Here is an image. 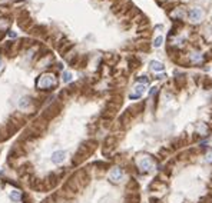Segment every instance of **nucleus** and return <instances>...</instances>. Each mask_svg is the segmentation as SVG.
Segmentation results:
<instances>
[{
  "instance_id": "obj_1",
  "label": "nucleus",
  "mask_w": 212,
  "mask_h": 203,
  "mask_svg": "<svg viewBox=\"0 0 212 203\" xmlns=\"http://www.w3.org/2000/svg\"><path fill=\"white\" fill-rule=\"evenodd\" d=\"M36 85H37V87H39V89H52V87H55V86H56L55 75H52V73L42 75L39 79H37Z\"/></svg>"
},
{
  "instance_id": "obj_2",
  "label": "nucleus",
  "mask_w": 212,
  "mask_h": 203,
  "mask_svg": "<svg viewBox=\"0 0 212 203\" xmlns=\"http://www.w3.org/2000/svg\"><path fill=\"white\" fill-rule=\"evenodd\" d=\"M59 110H60V106H57V103H53V105H50V106L47 107L45 110V115H43V118L47 120V119H52L55 118L56 115L59 113Z\"/></svg>"
},
{
  "instance_id": "obj_3",
  "label": "nucleus",
  "mask_w": 212,
  "mask_h": 203,
  "mask_svg": "<svg viewBox=\"0 0 212 203\" xmlns=\"http://www.w3.org/2000/svg\"><path fill=\"white\" fill-rule=\"evenodd\" d=\"M123 177V172L121 167H113L111 170V173H109V179H111L112 182H121Z\"/></svg>"
},
{
  "instance_id": "obj_4",
  "label": "nucleus",
  "mask_w": 212,
  "mask_h": 203,
  "mask_svg": "<svg viewBox=\"0 0 212 203\" xmlns=\"http://www.w3.org/2000/svg\"><path fill=\"white\" fill-rule=\"evenodd\" d=\"M139 166H141L142 170H145V172L152 170V169H153V162H152L151 157L145 156V157H142V159L139 160Z\"/></svg>"
},
{
  "instance_id": "obj_5",
  "label": "nucleus",
  "mask_w": 212,
  "mask_h": 203,
  "mask_svg": "<svg viewBox=\"0 0 212 203\" xmlns=\"http://www.w3.org/2000/svg\"><path fill=\"white\" fill-rule=\"evenodd\" d=\"M65 159H66V152L65 150H57V152H55L52 155V162L55 165H59V163L65 162Z\"/></svg>"
},
{
  "instance_id": "obj_6",
  "label": "nucleus",
  "mask_w": 212,
  "mask_h": 203,
  "mask_svg": "<svg viewBox=\"0 0 212 203\" xmlns=\"http://www.w3.org/2000/svg\"><path fill=\"white\" fill-rule=\"evenodd\" d=\"M145 90L146 89H145V86L143 85H138L136 87H135V92L133 93H131L129 97H131V99H139V97L145 93Z\"/></svg>"
},
{
  "instance_id": "obj_7",
  "label": "nucleus",
  "mask_w": 212,
  "mask_h": 203,
  "mask_svg": "<svg viewBox=\"0 0 212 203\" xmlns=\"http://www.w3.org/2000/svg\"><path fill=\"white\" fill-rule=\"evenodd\" d=\"M32 103H33V100H32L30 97L24 96V97H22V99L19 100V107H20V109H23V110H27L29 107L32 106Z\"/></svg>"
},
{
  "instance_id": "obj_8",
  "label": "nucleus",
  "mask_w": 212,
  "mask_h": 203,
  "mask_svg": "<svg viewBox=\"0 0 212 203\" xmlns=\"http://www.w3.org/2000/svg\"><path fill=\"white\" fill-rule=\"evenodd\" d=\"M189 17H191V20L198 21L202 17V10L201 9H192V10L189 11Z\"/></svg>"
},
{
  "instance_id": "obj_9",
  "label": "nucleus",
  "mask_w": 212,
  "mask_h": 203,
  "mask_svg": "<svg viewBox=\"0 0 212 203\" xmlns=\"http://www.w3.org/2000/svg\"><path fill=\"white\" fill-rule=\"evenodd\" d=\"M151 69L155 70V72H162V70H163V64L161 63V62L152 60V62H151Z\"/></svg>"
},
{
  "instance_id": "obj_10",
  "label": "nucleus",
  "mask_w": 212,
  "mask_h": 203,
  "mask_svg": "<svg viewBox=\"0 0 212 203\" xmlns=\"http://www.w3.org/2000/svg\"><path fill=\"white\" fill-rule=\"evenodd\" d=\"M20 197H22V193L19 192V190H11L10 199L13 200V202H19V200H20Z\"/></svg>"
},
{
  "instance_id": "obj_11",
  "label": "nucleus",
  "mask_w": 212,
  "mask_h": 203,
  "mask_svg": "<svg viewBox=\"0 0 212 203\" xmlns=\"http://www.w3.org/2000/svg\"><path fill=\"white\" fill-rule=\"evenodd\" d=\"M29 24H32V20H30V19H20V21H19V26L23 27V29H27Z\"/></svg>"
},
{
  "instance_id": "obj_12",
  "label": "nucleus",
  "mask_w": 212,
  "mask_h": 203,
  "mask_svg": "<svg viewBox=\"0 0 212 203\" xmlns=\"http://www.w3.org/2000/svg\"><path fill=\"white\" fill-rule=\"evenodd\" d=\"M72 80V73H69V72H63V82L67 83V82H70Z\"/></svg>"
},
{
  "instance_id": "obj_13",
  "label": "nucleus",
  "mask_w": 212,
  "mask_h": 203,
  "mask_svg": "<svg viewBox=\"0 0 212 203\" xmlns=\"http://www.w3.org/2000/svg\"><path fill=\"white\" fill-rule=\"evenodd\" d=\"M162 42H163V37L159 36V37H156V40H155V43H153V46H155V47H159V46L162 44Z\"/></svg>"
},
{
  "instance_id": "obj_14",
  "label": "nucleus",
  "mask_w": 212,
  "mask_h": 203,
  "mask_svg": "<svg viewBox=\"0 0 212 203\" xmlns=\"http://www.w3.org/2000/svg\"><path fill=\"white\" fill-rule=\"evenodd\" d=\"M202 56L199 53H193L192 54V60H195V62H198V60H201Z\"/></svg>"
},
{
  "instance_id": "obj_15",
  "label": "nucleus",
  "mask_w": 212,
  "mask_h": 203,
  "mask_svg": "<svg viewBox=\"0 0 212 203\" xmlns=\"http://www.w3.org/2000/svg\"><path fill=\"white\" fill-rule=\"evenodd\" d=\"M206 162H212V150H209L206 155Z\"/></svg>"
},
{
  "instance_id": "obj_16",
  "label": "nucleus",
  "mask_w": 212,
  "mask_h": 203,
  "mask_svg": "<svg viewBox=\"0 0 212 203\" xmlns=\"http://www.w3.org/2000/svg\"><path fill=\"white\" fill-rule=\"evenodd\" d=\"M139 82H141V83H148V79H146V76H142V77H139Z\"/></svg>"
},
{
  "instance_id": "obj_17",
  "label": "nucleus",
  "mask_w": 212,
  "mask_h": 203,
  "mask_svg": "<svg viewBox=\"0 0 212 203\" xmlns=\"http://www.w3.org/2000/svg\"><path fill=\"white\" fill-rule=\"evenodd\" d=\"M9 36H10V37H16V33H9Z\"/></svg>"
},
{
  "instance_id": "obj_18",
  "label": "nucleus",
  "mask_w": 212,
  "mask_h": 203,
  "mask_svg": "<svg viewBox=\"0 0 212 203\" xmlns=\"http://www.w3.org/2000/svg\"><path fill=\"white\" fill-rule=\"evenodd\" d=\"M3 36H4V33H3V32H1V30H0V39H1Z\"/></svg>"
},
{
  "instance_id": "obj_19",
  "label": "nucleus",
  "mask_w": 212,
  "mask_h": 203,
  "mask_svg": "<svg viewBox=\"0 0 212 203\" xmlns=\"http://www.w3.org/2000/svg\"><path fill=\"white\" fill-rule=\"evenodd\" d=\"M0 67H1V60H0Z\"/></svg>"
}]
</instances>
